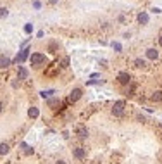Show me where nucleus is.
I'll return each mask as SVG.
<instances>
[{
  "label": "nucleus",
  "mask_w": 162,
  "mask_h": 164,
  "mask_svg": "<svg viewBox=\"0 0 162 164\" xmlns=\"http://www.w3.org/2000/svg\"><path fill=\"white\" fill-rule=\"evenodd\" d=\"M124 100H117V102H114V107H112V114L114 116H122L124 112Z\"/></svg>",
  "instance_id": "nucleus-1"
},
{
  "label": "nucleus",
  "mask_w": 162,
  "mask_h": 164,
  "mask_svg": "<svg viewBox=\"0 0 162 164\" xmlns=\"http://www.w3.org/2000/svg\"><path fill=\"white\" fill-rule=\"evenodd\" d=\"M30 49H22V50L19 52V54H17V55H16V59H14V62H16V64H21V62H24L26 61V59H28V57H30Z\"/></svg>",
  "instance_id": "nucleus-2"
},
{
  "label": "nucleus",
  "mask_w": 162,
  "mask_h": 164,
  "mask_svg": "<svg viewBox=\"0 0 162 164\" xmlns=\"http://www.w3.org/2000/svg\"><path fill=\"white\" fill-rule=\"evenodd\" d=\"M31 64L33 66H40V64H43V62L47 61L45 59V54H31Z\"/></svg>",
  "instance_id": "nucleus-3"
},
{
  "label": "nucleus",
  "mask_w": 162,
  "mask_h": 164,
  "mask_svg": "<svg viewBox=\"0 0 162 164\" xmlns=\"http://www.w3.org/2000/svg\"><path fill=\"white\" fill-rule=\"evenodd\" d=\"M83 92H81V88H74L71 93H69V102H76V100H80Z\"/></svg>",
  "instance_id": "nucleus-4"
},
{
  "label": "nucleus",
  "mask_w": 162,
  "mask_h": 164,
  "mask_svg": "<svg viewBox=\"0 0 162 164\" xmlns=\"http://www.w3.org/2000/svg\"><path fill=\"white\" fill-rule=\"evenodd\" d=\"M117 80H119L121 85H129V83H131V76H129L128 73H119V74H117Z\"/></svg>",
  "instance_id": "nucleus-5"
},
{
  "label": "nucleus",
  "mask_w": 162,
  "mask_h": 164,
  "mask_svg": "<svg viewBox=\"0 0 162 164\" xmlns=\"http://www.w3.org/2000/svg\"><path fill=\"white\" fill-rule=\"evenodd\" d=\"M72 155H74L76 159H85V155H86V150H85L83 147H76V149H72Z\"/></svg>",
  "instance_id": "nucleus-6"
},
{
  "label": "nucleus",
  "mask_w": 162,
  "mask_h": 164,
  "mask_svg": "<svg viewBox=\"0 0 162 164\" xmlns=\"http://www.w3.org/2000/svg\"><path fill=\"white\" fill-rule=\"evenodd\" d=\"M76 135L80 136V138H88V130H86V126H76Z\"/></svg>",
  "instance_id": "nucleus-7"
},
{
  "label": "nucleus",
  "mask_w": 162,
  "mask_h": 164,
  "mask_svg": "<svg viewBox=\"0 0 162 164\" xmlns=\"http://www.w3.org/2000/svg\"><path fill=\"white\" fill-rule=\"evenodd\" d=\"M10 64H12V61L7 55H0V69H7Z\"/></svg>",
  "instance_id": "nucleus-8"
},
{
  "label": "nucleus",
  "mask_w": 162,
  "mask_h": 164,
  "mask_svg": "<svg viewBox=\"0 0 162 164\" xmlns=\"http://www.w3.org/2000/svg\"><path fill=\"white\" fill-rule=\"evenodd\" d=\"M28 74H30V71L24 66H19V69H17V80H26Z\"/></svg>",
  "instance_id": "nucleus-9"
},
{
  "label": "nucleus",
  "mask_w": 162,
  "mask_h": 164,
  "mask_svg": "<svg viewBox=\"0 0 162 164\" xmlns=\"http://www.w3.org/2000/svg\"><path fill=\"white\" fill-rule=\"evenodd\" d=\"M147 57L152 59V61H155V59L159 57V50H157V49H148V50H147Z\"/></svg>",
  "instance_id": "nucleus-10"
},
{
  "label": "nucleus",
  "mask_w": 162,
  "mask_h": 164,
  "mask_svg": "<svg viewBox=\"0 0 162 164\" xmlns=\"http://www.w3.org/2000/svg\"><path fill=\"white\" fill-rule=\"evenodd\" d=\"M9 152H10V147H9V144L2 142V144H0V155H7Z\"/></svg>",
  "instance_id": "nucleus-11"
},
{
  "label": "nucleus",
  "mask_w": 162,
  "mask_h": 164,
  "mask_svg": "<svg viewBox=\"0 0 162 164\" xmlns=\"http://www.w3.org/2000/svg\"><path fill=\"white\" fill-rule=\"evenodd\" d=\"M28 116H30L31 119H36V118L40 116V111H38V107H30V111H28Z\"/></svg>",
  "instance_id": "nucleus-12"
},
{
  "label": "nucleus",
  "mask_w": 162,
  "mask_h": 164,
  "mask_svg": "<svg viewBox=\"0 0 162 164\" xmlns=\"http://www.w3.org/2000/svg\"><path fill=\"white\" fill-rule=\"evenodd\" d=\"M138 22H140V24H147V22H148V14H147V12H140V14H138Z\"/></svg>",
  "instance_id": "nucleus-13"
},
{
  "label": "nucleus",
  "mask_w": 162,
  "mask_h": 164,
  "mask_svg": "<svg viewBox=\"0 0 162 164\" xmlns=\"http://www.w3.org/2000/svg\"><path fill=\"white\" fill-rule=\"evenodd\" d=\"M150 99H152L153 102H161V100H162V92H159V90H157V92H153Z\"/></svg>",
  "instance_id": "nucleus-14"
},
{
  "label": "nucleus",
  "mask_w": 162,
  "mask_h": 164,
  "mask_svg": "<svg viewBox=\"0 0 162 164\" xmlns=\"http://www.w3.org/2000/svg\"><path fill=\"white\" fill-rule=\"evenodd\" d=\"M55 93V90H43V92H40V95L43 97V99H48L50 95H54Z\"/></svg>",
  "instance_id": "nucleus-15"
},
{
  "label": "nucleus",
  "mask_w": 162,
  "mask_h": 164,
  "mask_svg": "<svg viewBox=\"0 0 162 164\" xmlns=\"http://www.w3.org/2000/svg\"><path fill=\"white\" fill-rule=\"evenodd\" d=\"M7 16H9V10L5 7H0V17H7Z\"/></svg>",
  "instance_id": "nucleus-16"
},
{
  "label": "nucleus",
  "mask_w": 162,
  "mask_h": 164,
  "mask_svg": "<svg viewBox=\"0 0 162 164\" xmlns=\"http://www.w3.org/2000/svg\"><path fill=\"white\" fill-rule=\"evenodd\" d=\"M135 66H136V67H145V61H143V59H136V61H135Z\"/></svg>",
  "instance_id": "nucleus-17"
},
{
  "label": "nucleus",
  "mask_w": 162,
  "mask_h": 164,
  "mask_svg": "<svg viewBox=\"0 0 162 164\" xmlns=\"http://www.w3.org/2000/svg\"><path fill=\"white\" fill-rule=\"evenodd\" d=\"M21 147L24 149V152H26V154H33V149H31V147H28L26 144H21Z\"/></svg>",
  "instance_id": "nucleus-18"
},
{
  "label": "nucleus",
  "mask_w": 162,
  "mask_h": 164,
  "mask_svg": "<svg viewBox=\"0 0 162 164\" xmlns=\"http://www.w3.org/2000/svg\"><path fill=\"white\" fill-rule=\"evenodd\" d=\"M31 31H33V24H31V22H28V24L24 26V33H28V35H30Z\"/></svg>",
  "instance_id": "nucleus-19"
},
{
  "label": "nucleus",
  "mask_w": 162,
  "mask_h": 164,
  "mask_svg": "<svg viewBox=\"0 0 162 164\" xmlns=\"http://www.w3.org/2000/svg\"><path fill=\"white\" fill-rule=\"evenodd\" d=\"M67 66H69V59H67V57H64L62 62H61V67H67Z\"/></svg>",
  "instance_id": "nucleus-20"
},
{
  "label": "nucleus",
  "mask_w": 162,
  "mask_h": 164,
  "mask_svg": "<svg viewBox=\"0 0 162 164\" xmlns=\"http://www.w3.org/2000/svg\"><path fill=\"white\" fill-rule=\"evenodd\" d=\"M112 47H114V50H117V52H121V43H117V41H114V43H112Z\"/></svg>",
  "instance_id": "nucleus-21"
},
{
  "label": "nucleus",
  "mask_w": 162,
  "mask_h": 164,
  "mask_svg": "<svg viewBox=\"0 0 162 164\" xmlns=\"http://www.w3.org/2000/svg\"><path fill=\"white\" fill-rule=\"evenodd\" d=\"M133 92H135V85L129 83V86H128V95H133Z\"/></svg>",
  "instance_id": "nucleus-22"
},
{
  "label": "nucleus",
  "mask_w": 162,
  "mask_h": 164,
  "mask_svg": "<svg viewBox=\"0 0 162 164\" xmlns=\"http://www.w3.org/2000/svg\"><path fill=\"white\" fill-rule=\"evenodd\" d=\"M55 104H59L57 99H50V100H48V105H55Z\"/></svg>",
  "instance_id": "nucleus-23"
},
{
  "label": "nucleus",
  "mask_w": 162,
  "mask_h": 164,
  "mask_svg": "<svg viewBox=\"0 0 162 164\" xmlns=\"http://www.w3.org/2000/svg\"><path fill=\"white\" fill-rule=\"evenodd\" d=\"M33 5H35V9H40V7H41V4H40V2H35Z\"/></svg>",
  "instance_id": "nucleus-24"
},
{
  "label": "nucleus",
  "mask_w": 162,
  "mask_h": 164,
  "mask_svg": "<svg viewBox=\"0 0 162 164\" xmlns=\"http://www.w3.org/2000/svg\"><path fill=\"white\" fill-rule=\"evenodd\" d=\"M48 2H50L52 5H55V4H57V0H48Z\"/></svg>",
  "instance_id": "nucleus-25"
},
{
  "label": "nucleus",
  "mask_w": 162,
  "mask_h": 164,
  "mask_svg": "<svg viewBox=\"0 0 162 164\" xmlns=\"http://www.w3.org/2000/svg\"><path fill=\"white\" fill-rule=\"evenodd\" d=\"M2 111H4V104L0 102V112H2Z\"/></svg>",
  "instance_id": "nucleus-26"
},
{
  "label": "nucleus",
  "mask_w": 162,
  "mask_h": 164,
  "mask_svg": "<svg viewBox=\"0 0 162 164\" xmlns=\"http://www.w3.org/2000/svg\"><path fill=\"white\" fill-rule=\"evenodd\" d=\"M159 45H161V47H162V36H161V38H159Z\"/></svg>",
  "instance_id": "nucleus-27"
},
{
  "label": "nucleus",
  "mask_w": 162,
  "mask_h": 164,
  "mask_svg": "<svg viewBox=\"0 0 162 164\" xmlns=\"http://www.w3.org/2000/svg\"><path fill=\"white\" fill-rule=\"evenodd\" d=\"M57 164H66V163H64V161H59V163H57Z\"/></svg>",
  "instance_id": "nucleus-28"
}]
</instances>
